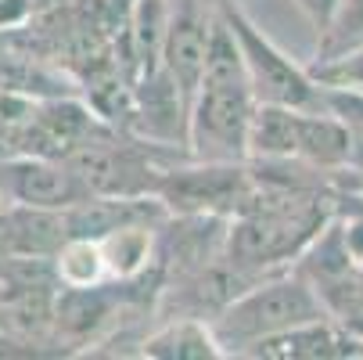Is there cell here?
Returning a JSON list of instances; mask_svg holds the SVG:
<instances>
[{
	"label": "cell",
	"instance_id": "1",
	"mask_svg": "<svg viewBox=\"0 0 363 360\" xmlns=\"http://www.w3.org/2000/svg\"><path fill=\"white\" fill-rule=\"evenodd\" d=\"M255 109H259V97L252 90L241 47H238L230 26L216 11L201 83L191 101L187 151L205 163H248Z\"/></svg>",
	"mask_w": 363,
	"mask_h": 360
},
{
	"label": "cell",
	"instance_id": "2",
	"mask_svg": "<svg viewBox=\"0 0 363 360\" xmlns=\"http://www.w3.org/2000/svg\"><path fill=\"white\" fill-rule=\"evenodd\" d=\"M320 317H331L320 292L291 267V271L255 281L241 295H234L216 314L213 328L227 356H248L259 342H267L288 328L320 321Z\"/></svg>",
	"mask_w": 363,
	"mask_h": 360
},
{
	"label": "cell",
	"instance_id": "3",
	"mask_svg": "<svg viewBox=\"0 0 363 360\" xmlns=\"http://www.w3.org/2000/svg\"><path fill=\"white\" fill-rule=\"evenodd\" d=\"M359 141L328 109H284L259 105L252 119L248 159H295L324 173L352 170L359 159Z\"/></svg>",
	"mask_w": 363,
	"mask_h": 360
},
{
	"label": "cell",
	"instance_id": "4",
	"mask_svg": "<svg viewBox=\"0 0 363 360\" xmlns=\"http://www.w3.org/2000/svg\"><path fill=\"white\" fill-rule=\"evenodd\" d=\"M220 18L230 26L241 58L252 80V90L259 105H284V109H324V87L306 65L288 58L284 50L255 26V18L234 4V0H216Z\"/></svg>",
	"mask_w": 363,
	"mask_h": 360
},
{
	"label": "cell",
	"instance_id": "5",
	"mask_svg": "<svg viewBox=\"0 0 363 360\" xmlns=\"http://www.w3.org/2000/svg\"><path fill=\"white\" fill-rule=\"evenodd\" d=\"M252 195L248 163H205L184 156L166 166L159 180V198L169 213H201V217H238Z\"/></svg>",
	"mask_w": 363,
	"mask_h": 360
},
{
	"label": "cell",
	"instance_id": "6",
	"mask_svg": "<svg viewBox=\"0 0 363 360\" xmlns=\"http://www.w3.org/2000/svg\"><path fill=\"white\" fill-rule=\"evenodd\" d=\"M213 26H216V0H173L169 33L162 47V69L180 87L187 105L194 101V90L201 83Z\"/></svg>",
	"mask_w": 363,
	"mask_h": 360
},
{
	"label": "cell",
	"instance_id": "7",
	"mask_svg": "<svg viewBox=\"0 0 363 360\" xmlns=\"http://www.w3.org/2000/svg\"><path fill=\"white\" fill-rule=\"evenodd\" d=\"M8 187L18 205L33 209H72V205L94 198L86 184L76 177V170L65 159H47V156H26L15 163H4Z\"/></svg>",
	"mask_w": 363,
	"mask_h": 360
},
{
	"label": "cell",
	"instance_id": "8",
	"mask_svg": "<svg viewBox=\"0 0 363 360\" xmlns=\"http://www.w3.org/2000/svg\"><path fill=\"white\" fill-rule=\"evenodd\" d=\"M248 356L267 360H342V356H363V339L345 328L338 317H320L298 328H288L267 342H259Z\"/></svg>",
	"mask_w": 363,
	"mask_h": 360
},
{
	"label": "cell",
	"instance_id": "9",
	"mask_svg": "<svg viewBox=\"0 0 363 360\" xmlns=\"http://www.w3.org/2000/svg\"><path fill=\"white\" fill-rule=\"evenodd\" d=\"M140 356H151V360H223L227 349L216 339L213 321L166 317L140 339Z\"/></svg>",
	"mask_w": 363,
	"mask_h": 360
},
{
	"label": "cell",
	"instance_id": "10",
	"mask_svg": "<svg viewBox=\"0 0 363 360\" xmlns=\"http://www.w3.org/2000/svg\"><path fill=\"white\" fill-rule=\"evenodd\" d=\"M55 267H58V281L65 288H90V285H101L108 278V263H105V252H101V241L86 238V234H72L58 249Z\"/></svg>",
	"mask_w": 363,
	"mask_h": 360
},
{
	"label": "cell",
	"instance_id": "11",
	"mask_svg": "<svg viewBox=\"0 0 363 360\" xmlns=\"http://www.w3.org/2000/svg\"><path fill=\"white\" fill-rule=\"evenodd\" d=\"M356 43H363V0H338L328 29L317 36V58L338 55Z\"/></svg>",
	"mask_w": 363,
	"mask_h": 360
},
{
	"label": "cell",
	"instance_id": "12",
	"mask_svg": "<svg viewBox=\"0 0 363 360\" xmlns=\"http://www.w3.org/2000/svg\"><path fill=\"white\" fill-rule=\"evenodd\" d=\"M324 109L335 112L352 137L363 144V90H349V87H324Z\"/></svg>",
	"mask_w": 363,
	"mask_h": 360
},
{
	"label": "cell",
	"instance_id": "13",
	"mask_svg": "<svg viewBox=\"0 0 363 360\" xmlns=\"http://www.w3.org/2000/svg\"><path fill=\"white\" fill-rule=\"evenodd\" d=\"M335 8H338V0H317V22H313V29H317V36L328 29V22H331V15H335Z\"/></svg>",
	"mask_w": 363,
	"mask_h": 360
},
{
	"label": "cell",
	"instance_id": "14",
	"mask_svg": "<svg viewBox=\"0 0 363 360\" xmlns=\"http://www.w3.org/2000/svg\"><path fill=\"white\" fill-rule=\"evenodd\" d=\"M15 205V195H11V187H8V177H4V166H0V217H4L8 209Z\"/></svg>",
	"mask_w": 363,
	"mask_h": 360
},
{
	"label": "cell",
	"instance_id": "15",
	"mask_svg": "<svg viewBox=\"0 0 363 360\" xmlns=\"http://www.w3.org/2000/svg\"><path fill=\"white\" fill-rule=\"evenodd\" d=\"M295 4H298V11L309 18V26L317 22V0H295Z\"/></svg>",
	"mask_w": 363,
	"mask_h": 360
}]
</instances>
